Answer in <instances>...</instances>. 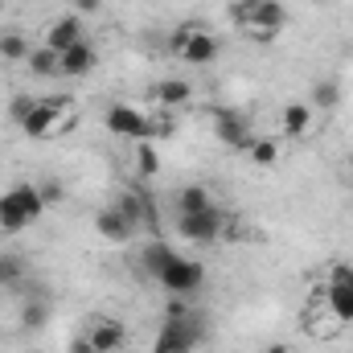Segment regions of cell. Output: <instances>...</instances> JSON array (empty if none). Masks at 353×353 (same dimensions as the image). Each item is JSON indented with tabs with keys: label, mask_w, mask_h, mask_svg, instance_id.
<instances>
[{
	"label": "cell",
	"mask_w": 353,
	"mask_h": 353,
	"mask_svg": "<svg viewBox=\"0 0 353 353\" xmlns=\"http://www.w3.org/2000/svg\"><path fill=\"white\" fill-rule=\"evenodd\" d=\"M74 115H79V103H74L70 94H46V99H37V107H33V115L21 123V132H25L29 140H54V136L70 132Z\"/></svg>",
	"instance_id": "cell-1"
},
{
	"label": "cell",
	"mask_w": 353,
	"mask_h": 353,
	"mask_svg": "<svg viewBox=\"0 0 353 353\" xmlns=\"http://www.w3.org/2000/svg\"><path fill=\"white\" fill-rule=\"evenodd\" d=\"M230 17L243 29V37L251 41H275L288 25V8L279 0H259L255 8H230Z\"/></svg>",
	"instance_id": "cell-2"
},
{
	"label": "cell",
	"mask_w": 353,
	"mask_h": 353,
	"mask_svg": "<svg viewBox=\"0 0 353 353\" xmlns=\"http://www.w3.org/2000/svg\"><path fill=\"white\" fill-rule=\"evenodd\" d=\"M205 337V316L193 308L189 316H165L157 341H152V353H193Z\"/></svg>",
	"instance_id": "cell-3"
},
{
	"label": "cell",
	"mask_w": 353,
	"mask_h": 353,
	"mask_svg": "<svg viewBox=\"0 0 353 353\" xmlns=\"http://www.w3.org/2000/svg\"><path fill=\"white\" fill-rule=\"evenodd\" d=\"M169 46H173V54L185 66H210V62L218 58V37H214L210 29L185 25V29H176L173 37H169Z\"/></svg>",
	"instance_id": "cell-4"
},
{
	"label": "cell",
	"mask_w": 353,
	"mask_h": 353,
	"mask_svg": "<svg viewBox=\"0 0 353 353\" xmlns=\"http://www.w3.org/2000/svg\"><path fill=\"white\" fill-rule=\"evenodd\" d=\"M176 234L185 239V243H201V247H210V243H218L222 234H226V214L214 205V210H201V214H176Z\"/></svg>",
	"instance_id": "cell-5"
},
{
	"label": "cell",
	"mask_w": 353,
	"mask_h": 353,
	"mask_svg": "<svg viewBox=\"0 0 353 353\" xmlns=\"http://www.w3.org/2000/svg\"><path fill=\"white\" fill-rule=\"evenodd\" d=\"M210 119H214V132H218V140L226 148H234V152L251 148L255 132H251V119L243 111H234V107H210Z\"/></svg>",
	"instance_id": "cell-6"
},
{
	"label": "cell",
	"mask_w": 353,
	"mask_h": 353,
	"mask_svg": "<svg viewBox=\"0 0 353 353\" xmlns=\"http://www.w3.org/2000/svg\"><path fill=\"white\" fill-rule=\"evenodd\" d=\"M103 123H107V132H111V136H119V140H132V144L148 140V115H144V107L111 103V107H107V115H103Z\"/></svg>",
	"instance_id": "cell-7"
},
{
	"label": "cell",
	"mask_w": 353,
	"mask_h": 353,
	"mask_svg": "<svg viewBox=\"0 0 353 353\" xmlns=\"http://www.w3.org/2000/svg\"><path fill=\"white\" fill-rule=\"evenodd\" d=\"M169 296H193L201 283H205V267L189 255H173V263L165 267V275L157 279Z\"/></svg>",
	"instance_id": "cell-8"
},
{
	"label": "cell",
	"mask_w": 353,
	"mask_h": 353,
	"mask_svg": "<svg viewBox=\"0 0 353 353\" xmlns=\"http://www.w3.org/2000/svg\"><path fill=\"white\" fill-rule=\"evenodd\" d=\"M87 337L99 353H119L128 345V329H123V321H115V316H90Z\"/></svg>",
	"instance_id": "cell-9"
},
{
	"label": "cell",
	"mask_w": 353,
	"mask_h": 353,
	"mask_svg": "<svg viewBox=\"0 0 353 353\" xmlns=\"http://www.w3.org/2000/svg\"><path fill=\"white\" fill-rule=\"evenodd\" d=\"M94 230H99V239H107V243H132V239L140 234V226H136L119 205L99 210V214H94Z\"/></svg>",
	"instance_id": "cell-10"
},
{
	"label": "cell",
	"mask_w": 353,
	"mask_h": 353,
	"mask_svg": "<svg viewBox=\"0 0 353 353\" xmlns=\"http://www.w3.org/2000/svg\"><path fill=\"white\" fill-rule=\"evenodd\" d=\"M148 103L161 107V111H181L193 103V83L189 79H161L148 87Z\"/></svg>",
	"instance_id": "cell-11"
},
{
	"label": "cell",
	"mask_w": 353,
	"mask_h": 353,
	"mask_svg": "<svg viewBox=\"0 0 353 353\" xmlns=\"http://www.w3.org/2000/svg\"><path fill=\"white\" fill-rule=\"evenodd\" d=\"M94 66H99V50H94L90 37H83L79 46H70L66 54H58V74L62 79H87Z\"/></svg>",
	"instance_id": "cell-12"
},
{
	"label": "cell",
	"mask_w": 353,
	"mask_h": 353,
	"mask_svg": "<svg viewBox=\"0 0 353 353\" xmlns=\"http://www.w3.org/2000/svg\"><path fill=\"white\" fill-rule=\"evenodd\" d=\"M87 33H83V17L79 12H70V17H58L50 29H46V37H41V46L46 50H54V54H66L70 46H79Z\"/></svg>",
	"instance_id": "cell-13"
},
{
	"label": "cell",
	"mask_w": 353,
	"mask_h": 353,
	"mask_svg": "<svg viewBox=\"0 0 353 353\" xmlns=\"http://www.w3.org/2000/svg\"><path fill=\"white\" fill-rule=\"evenodd\" d=\"M312 107L308 103H288L283 111H279V136L283 140H304L308 132H312Z\"/></svg>",
	"instance_id": "cell-14"
},
{
	"label": "cell",
	"mask_w": 353,
	"mask_h": 353,
	"mask_svg": "<svg viewBox=\"0 0 353 353\" xmlns=\"http://www.w3.org/2000/svg\"><path fill=\"white\" fill-rule=\"evenodd\" d=\"M4 197H8V201H12L25 218H29V222H37V218L50 210V205H46V197H41V189H37V181H17Z\"/></svg>",
	"instance_id": "cell-15"
},
{
	"label": "cell",
	"mask_w": 353,
	"mask_h": 353,
	"mask_svg": "<svg viewBox=\"0 0 353 353\" xmlns=\"http://www.w3.org/2000/svg\"><path fill=\"white\" fill-rule=\"evenodd\" d=\"M115 205H119V210H123V214L140 226V230H144V226H148V230L157 226V210H152V197H148L144 189H128Z\"/></svg>",
	"instance_id": "cell-16"
},
{
	"label": "cell",
	"mask_w": 353,
	"mask_h": 353,
	"mask_svg": "<svg viewBox=\"0 0 353 353\" xmlns=\"http://www.w3.org/2000/svg\"><path fill=\"white\" fill-rule=\"evenodd\" d=\"M173 247L169 243H161V239H152V243H144V251H140V271L148 275V279H161L165 275V267L173 263Z\"/></svg>",
	"instance_id": "cell-17"
},
{
	"label": "cell",
	"mask_w": 353,
	"mask_h": 353,
	"mask_svg": "<svg viewBox=\"0 0 353 353\" xmlns=\"http://www.w3.org/2000/svg\"><path fill=\"white\" fill-rule=\"evenodd\" d=\"M173 205H176V214H201V210H214L218 201H214V193L205 185H181Z\"/></svg>",
	"instance_id": "cell-18"
},
{
	"label": "cell",
	"mask_w": 353,
	"mask_h": 353,
	"mask_svg": "<svg viewBox=\"0 0 353 353\" xmlns=\"http://www.w3.org/2000/svg\"><path fill=\"white\" fill-rule=\"evenodd\" d=\"M33 54V41L21 33V29H0V62H29Z\"/></svg>",
	"instance_id": "cell-19"
},
{
	"label": "cell",
	"mask_w": 353,
	"mask_h": 353,
	"mask_svg": "<svg viewBox=\"0 0 353 353\" xmlns=\"http://www.w3.org/2000/svg\"><path fill=\"white\" fill-rule=\"evenodd\" d=\"M325 312L341 325L353 321V288H341V283H329L325 288Z\"/></svg>",
	"instance_id": "cell-20"
},
{
	"label": "cell",
	"mask_w": 353,
	"mask_h": 353,
	"mask_svg": "<svg viewBox=\"0 0 353 353\" xmlns=\"http://www.w3.org/2000/svg\"><path fill=\"white\" fill-rule=\"evenodd\" d=\"M308 107L312 111H337L341 107V83L337 79H316L312 94H308Z\"/></svg>",
	"instance_id": "cell-21"
},
{
	"label": "cell",
	"mask_w": 353,
	"mask_h": 353,
	"mask_svg": "<svg viewBox=\"0 0 353 353\" xmlns=\"http://www.w3.org/2000/svg\"><path fill=\"white\" fill-rule=\"evenodd\" d=\"M247 161H251L255 169H275V165H279V140H275V136H255L251 148H247Z\"/></svg>",
	"instance_id": "cell-22"
},
{
	"label": "cell",
	"mask_w": 353,
	"mask_h": 353,
	"mask_svg": "<svg viewBox=\"0 0 353 353\" xmlns=\"http://www.w3.org/2000/svg\"><path fill=\"white\" fill-rule=\"evenodd\" d=\"M29 74L33 79H54L58 74V54L54 50H46V46H33V54H29Z\"/></svg>",
	"instance_id": "cell-23"
},
{
	"label": "cell",
	"mask_w": 353,
	"mask_h": 353,
	"mask_svg": "<svg viewBox=\"0 0 353 353\" xmlns=\"http://www.w3.org/2000/svg\"><path fill=\"white\" fill-rule=\"evenodd\" d=\"M25 226H29V218H25V214L4 197V193H0V234H21Z\"/></svg>",
	"instance_id": "cell-24"
},
{
	"label": "cell",
	"mask_w": 353,
	"mask_h": 353,
	"mask_svg": "<svg viewBox=\"0 0 353 353\" xmlns=\"http://www.w3.org/2000/svg\"><path fill=\"white\" fill-rule=\"evenodd\" d=\"M46 321H50V304H46V300H25V304H21V329L33 333V329H41Z\"/></svg>",
	"instance_id": "cell-25"
},
{
	"label": "cell",
	"mask_w": 353,
	"mask_h": 353,
	"mask_svg": "<svg viewBox=\"0 0 353 353\" xmlns=\"http://www.w3.org/2000/svg\"><path fill=\"white\" fill-rule=\"evenodd\" d=\"M148 115V140H165V136H173V111H161V107H152V111H144Z\"/></svg>",
	"instance_id": "cell-26"
},
{
	"label": "cell",
	"mask_w": 353,
	"mask_h": 353,
	"mask_svg": "<svg viewBox=\"0 0 353 353\" xmlns=\"http://www.w3.org/2000/svg\"><path fill=\"white\" fill-rule=\"evenodd\" d=\"M136 169H140V176H157L161 173V157H157L152 140H140V144H136Z\"/></svg>",
	"instance_id": "cell-27"
},
{
	"label": "cell",
	"mask_w": 353,
	"mask_h": 353,
	"mask_svg": "<svg viewBox=\"0 0 353 353\" xmlns=\"http://www.w3.org/2000/svg\"><path fill=\"white\" fill-rule=\"evenodd\" d=\"M33 107H37V94H12V99H8V119L21 128V123L33 115Z\"/></svg>",
	"instance_id": "cell-28"
},
{
	"label": "cell",
	"mask_w": 353,
	"mask_h": 353,
	"mask_svg": "<svg viewBox=\"0 0 353 353\" xmlns=\"http://www.w3.org/2000/svg\"><path fill=\"white\" fill-rule=\"evenodd\" d=\"M21 271H25V267H21V259L0 255V288H4V283H17V279H21Z\"/></svg>",
	"instance_id": "cell-29"
},
{
	"label": "cell",
	"mask_w": 353,
	"mask_h": 353,
	"mask_svg": "<svg viewBox=\"0 0 353 353\" xmlns=\"http://www.w3.org/2000/svg\"><path fill=\"white\" fill-rule=\"evenodd\" d=\"M37 189H41V197H46V205H50V210L62 201V181H58V176H46V181H37Z\"/></svg>",
	"instance_id": "cell-30"
},
{
	"label": "cell",
	"mask_w": 353,
	"mask_h": 353,
	"mask_svg": "<svg viewBox=\"0 0 353 353\" xmlns=\"http://www.w3.org/2000/svg\"><path fill=\"white\" fill-rule=\"evenodd\" d=\"M329 283H341V288H353V263H337L329 271Z\"/></svg>",
	"instance_id": "cell-31"
},
{
	"label": "cell",
	"mask_w": 353,
	"mask_h": 353,
	"mask_svg": "<svg viewBox=\"0 0 353 353\" xmlns=\"http://www.w3.org/2000/svg\"><path fill=\"white\" fill-rule=\"evenodd\" d=\"M70 353H99V350L90 345V337H87V333H79V337L70 341Z\"/></svg>",
	"instance_id": "cell-32"
},
{
	"label": "cell",
	"mask_w": 353,
	"mask_h": 353,
	"mask_svg": "<svg viewBox=\"0 0 353 353\" xmlns=\"http://www.w3.org/2000/svg\"><path fill=\"white\" fill-rule=\"evenodd\" d=\"M99 4H103V0H74V12L87 17V12H99Z\"/></svg>",
	"instance_id": "cell-33"
},
{
	"label": "cell",
	"mask_w": 353,
	"mask_h": 353,
	"mask_svg": "<svg viewBox=\"0 0 353 353\" xmlns=\"http://www.w3.org/2000/svg\"><path fill=\"white\" fill-rule=\"evenodd\" d=\"M263 353H292V345H283V341H275V345H267Z\"/></svg>",
	"instance_id": "cell-34"
},
{
	"label": "cell",
	"mask_w": 353,
	"mask_h": 353,
	"mask_svg": "<svg viewBox=\"0 0 353 353\" xmlns=\"http://www.w3.org/2000/svg\"><path fill=\"white\" fill-rule=\"evenodd\" d=\"M259 0H230V8H255Z\"/></svg>",
	"instance_id": "cell-35"
},
{
	"label": "cell",
	"mask_w": 353,
	"mask_h": 353,
	"mask_svg": "<svg viewBox=\"0 0 353 353\" xmlns=\"http://www.w3.org/2000/svg\"><path fill=\"white\" fill-rule=\"evenodd\" d=\"M345 181H350V185H353V161H350V165H345Z\"/></svg>",
	"instance_id": "cell-36"
},
{
	"label": "cell",
	"mask_w": 353,
	"mask_h": 353,
	"mask_svg": "<svg viewBox=\"0 0 353 353\" xmlns=\"http://www.w3.org/2000/svg\"><path fill=\"white\" fill-rule=\"evenodd\" d=\"M193 353H210V350H201V345H197V350H193Z\"/></svg>",
	"instance_id": "cell-37"
}]
</instances>
